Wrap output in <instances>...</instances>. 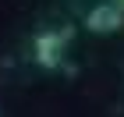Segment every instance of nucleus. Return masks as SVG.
Wrapping results in <instances>:
<instances>
[{
  "instance_id": "f257e3e1",
  "label": "nucleus",
  "mask_w": 124,
  "mask_h": 117,
  "mask_svg": "<svg viewBox=\"0 0 124 117\" xmlns=\"http://www.w3.org/2000/svg\"><path fill=\"white\" fill-rule=\"evenodd\" d=\"M64 43H67V32H39L36 36V46H32V57H36L39 68H60L64 60Z\"/></svg>"
},
{
  "instance_id": "f03ea898",
  "label": "nucleus",
  "mask_w": 124,
  "mask_h": 117,
  "mask_svg": "<svg viewBox=\"0 0 124 117\" xmlns=\"http://www.w3.org/2000/svg\"><path fill=\"white\" fill-rule=\"evenodd\" d=\"M124 25V7L121 4H99L85 14V29L96 32V36H110Z\"/></svg>"
}]
</instances>
